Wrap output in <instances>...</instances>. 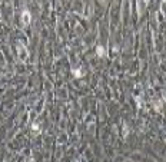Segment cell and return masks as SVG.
<instances>
[{"instance_id":"5","label":"cell","mask_w":166,"mask_h":162,"mask_svg":"<svg viewBox=\"0 0 166 162\" xmlns=\"http://www.w3.org/2000/svg\"><path fill=\"white\" fill-rule=\"evenodd\" d=\"M31 129L35 131V132H37V134H40V129H39V125H36V124H33L31 125Z\"/></svg>"},{"instance_id":"2","label":"cell","mask_w":166,"mask_h":162,"mask_svg":"<svg viewBox=\"0 0 166 162\" xmlns=\"http://www.w3.org/2000/svg\"><path fill=\"white\" fill-rule=\"evenodd\" d=\"M30 22H31V15H30V12H29L27 9H24V10L22 12V23H23L24 26H29Z\"/></svg>"},{"instance_id":"1","label":"cell","mask_w":166,"mask_h":162,"mask_svg":"<svg viewBox=\"0 0 166 162\" xmlns=\"http://www.w3.org/2000/svg\"><path fill=\"white\" fill-rule=\"evenodd\" d=\"M17 53H19V58H20V60L22 62H26V59H27V50H26V46L23 45V43H17Z\"/></svg>"},{"instance_id":"3","label":"cell","mask_w":166,"mask_h":162,"mask_svg":"<svg viewBox=\"0 0 166 162\" xmlns=\"http://www.w3.org/2000/svg\"><path fill=\"white\" fill-rule=\"evenodd\" d=\"M96 55H97L99 58H103V56L106 55L105 48H103V46H97V48H96Z\"/></svg>"},{"instance_id":"4","label":"cell","mask_w":166,"mask_h":162,"mask_svg":"<svg viewBox=\"0 0 166 162\" xmlns=\"http://www.w3.org/2000/svg\"><path fill=\"white\" fill-rule=\"evenodd\" d=\"M83 75H85V72H82L80 69H75V70H73V76H75V77H82Z\"/></svg>"},{"instance_id":"6","label":"cell","mask_w":166,"mask_h":162,"mask_svg":"<svg viewBox=\"0 0 166 162\" xmlns=\"http://www.w3.org/2000/svg\"><path fill=\"white\" fill-rule=\"evenodd\" d=\"M29 162H35V161H33V159H30V161H29Z\"/></svg>"}]
</instances>
